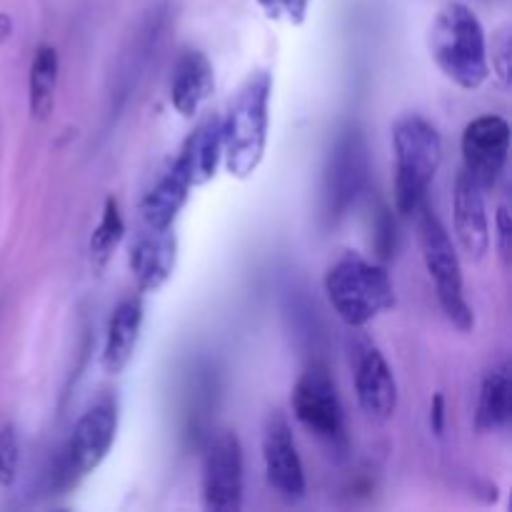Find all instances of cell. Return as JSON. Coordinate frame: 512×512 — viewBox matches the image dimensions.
<instances>
[{
    "label": "cell",
    "mask_w": 512,
    "mask_h": 512,
    "mask_svg": "<svg viewBox=\"0 0 512 512\" xmlns=\"http://www.w3.org/2000/svg\"><path fill=\"white\" fill-rule=\"evenodd\" d=\"M270 95L273 78L265 70L250 73L245 83L235 90L223 125V160L233 178L245 180L260 168L268 148L270 128Z\"/></svg>",
    "instance_id": "obj_1"
},
{
    "label": "cell",
    "mask_w": 512,
    "mask_h": 512,
    "mask_svg": "<svg viewBox=\"0 0 512 512\" xmlns=\"http://www.w3.org/2000/svg\"><path fill=\"white\" fill-rule=\"evenodd\" d=\"M430 55L440 73L463 90H475L488 80V38L473 8L450 0L438 10L430 28Z\"/></svg>",
    "instance_id": "obj_2"
},
{
    "label": "cell",
    "mask_w": 512,
    "mask_h": 512,
    "mask_svg": "<svg viewBox=\"0 0 512 512\" xmlns=\"http://www.w3.org/2000/svg\"><path fill=\"white\" fill-rule=\"evenodd\" d=\"M395 208L410 218L425 203L430 183L443 163V138L423 115H405L395 123Z\"/></svg>",
    "instance_id": "obj_3"
},
{
    "label": "cell",
    "mask_w": 512,
    "mask_h": 512,
    "mask_svg": "<svg viewBox=\"0 0 512 512\" xmlns=\"http://www.w3.org/2000/svg\"><path fill=\"white\" fill-rule=\"evenodd\" d=\"M325 293L335 313L350 328H363L395 305L390 275L358 253L343 255L330 265L325 275Z\"/></svg>",
    "instance_id": "obj_4"
},
{
    "label": "cell",
    "mask_w": 512,
    "mask_h": 512,
    "mask_svg": "<svg viewBox=\"0 0 512 512\" xmlns=\"http://www.w3.org/2000/svg\"><path fill=\"white\" fill-rule=\"evenodd\" d=\"M415 223H418V240L420 250H423L425 268H428L430 278H433L443 313L448 315V320L455 328L468 333V330H473L475 318L468 300H465L463 268H460V258L453 245V238H450L443 220L430 210L428 203H423L415 210Z\"/></svg>",
    "instance_id": "obj_5"
},
{
    "label": "cell",
    "mask_w": 512,
    "mask_h": 512,
    "mask_svg": "<svg viewBox=\"0 0 512 512\" xmlns=\"http://www.w3.org/2000/svg\"><path fill=\"white\" fill-rule=\"evenodd\" d=\"M115 433H118V400L115 395L103 393L85 408L75 423L60 460V478L68 485H75L80 478L93 473L108 458Z\"/></svg>",
    "instance_id": "obj_6"
},
{
    "label": "cell",
    "mask_w": 512,
    "mask_h": 512,
    "mask_svg": "<svg viewBox=\"0 0 512 512\" xmlns=\"http://www.w3.org/2000/svg\"><path fill=\"white\" fill-rule=\"evenodd\" d=\"M293 413L315 438L330 445L345 443V418L333 375L325 363H310L293 388Z\"/></svg>",
    "instance_id": "obj_7"
},
{
    "label": "cell",
    "mask_w": 512,
    "mask_h": 512,
    "mask_svg": "<svg viewBox=\"0 0 512 512\" xmlns=\"http://www.w3.org/2000/svg\"><path fill=\"white\" fill-rule=\"evenodd\" d=\"M243 445L230 430L208 435L200 473L203 508L210 512H238L243 508Z\"/></svg>",
    "instance_id": "obj_8"
},
{
    "label": "cell",
    "mask_w": 512,
    "mask_h": 512,
    "mask_svg": "<svg viewBox=\"0 0 512 512\" xmlns=\"http://www.w3.org/2000/svg\"><path fill=\"white\" fill-rule=\"evenodd\" d=\"M368 180V150L358 128H345L330 153L325 173V210L333 220L343 218L363 193Z\"/></svg>",
    "instance_id": "obj_9"
},
{
    "label": "cell",
    "mask_w": 512,
    "mask_h": 512,
    "mask_svg": "<svg viewBox=\"0 0 512 512\" xmlns=\"http://www.w3.org/2000/svg\"><path fill=\"white\" fill-rule=\"evenodd\" d=\"M463 170L480 185L490 190L505 173L510 153V125L500 115H480L465 125L463 133Z\"/></svg>",
    "instance_id": "obj_10"
},
{
    "label": "cell",
    "mask_w": 512,
    "mask_h": 512,
    "mask_svg": "<svg viewBox=\"0 0 512 512\" xmlns=\"http://www.w3.org/2000/svg\"><path fill=\"white\" fill-rule=\"evenodd\" d=\"M263 463L265 478L278 498H283L285 503H298L305 498V470L283 410H270L265 418Z\"/></svg>",
    "instance_id": "obj_11"
},
{
    "label": "cell",
    "mask_w": 512,
    "mask_h": 512,
    "mask_svg": "<svg viewBox=\"0 0 512 512\" xmlns=\"http://www.w3.org/2000/svg\"><path fill=\"white\" fill-rule=\"evenodd\" d=\"M453 218L455 235L470 260H483L490 250V223L488 208H485V190L470 178L465 170H460L455 178V198H453Z\"/></svg>",
    "instance_id": "obj_12"
},
{
    "label": "cell",
    "mask_w": 512,
    "mask_h": 512,
    "mask_svg": "<svg viewBox=\"0 0 512 512\" xmlns=\"http://www.w3.org/2000/svg\"><path fill=\"white\" fill-rule=\"evenodd\" d=\"M355 393L363 413L370 420L393 418L398 408V383L388 360L378 348H365L355 363Z\"/></svg>",
    "instance_id": "obj_13"
},
{
    "label": "cell",
    "mask_w": 512,
    "mask_h": 512,
    "mask_svg": "<svg viewBox=\"0 0 512 512\" xmlns=\"http://www.w3.org/2000/svg\"><path fill=\"white\" fill-rule=\"evenodd\" d=\"M178 260V238L170 228L150 230L130 250V270L140 293H158L170 280Z\"/></svg>",
    "instance_id": "obj_14"
},
{
    "label": "cell",
    "mask_w": 512,
    "mask_h": 512,
    "mask_svg": "<svg viewBox=\"0 0 512 512\" xmlns=\"http://www.w3.org/2000/svg\"><path fill=\"white\" fill-rule=\"evenodd\" d=\"M215 88L213 63L203 50L188 48L178 55L170 75V103L183 118H193Z\"/></svg>",
    "instance_id": "obj_15"
},
{
    "label": "cell",
    "mask_w": 512,
    "mask_h": 512,
    "mask_svg": "<svg viewBox=\"0 0 512 512\" xmlns=\"http://www.w3.org/2000/svg\"><path fill=\"white\" fill-rule=\"evenodd\" d=\"M220 160H223V125H220V115H208L188 135L175 163L195 188L215 178Z\"/></svg>",
    "instance_id": "obj_16"
},
{
    "label": "cell",
    "mask_w": 512,
    "mask_h": 512,
    "mask_svg": "<svg viewBox=\"0 0 512 512\" xmlns=\"http://www.w3.org/2000/svg\"><path fill=\"white\" fill-rule=\"evenodd\" d=\"M143 300L125 298L118 308L113 310L108 320V333H105L103 345V370L108 375H120L128 363L133 360L135 348H138L140 330H143Z\"/></svg>",
    "instance_id": "obj_17"
},
{
    "label": "cell",
    "mask_w": 512,
    "mask_h": 512,
    "mask_svg": "<svg viewBox=\"0 0 512 512\" xmlns=\"http://www.w3.org/2000/svg\"><path fill=\"white\" fill-rule=\"evenodd\" d=\"M190 188L193 185H190L188 175L178 168V163L170 165L168 173L145 193L143 203H140V215H143L145 225L150 230L173 228L175 218L180 215L183 205L188 203Z\"/></svg>",
    "instance_id": "obj_18"
},
{
    "label": "cell",
    "mask_w": 512,
    "mask_h": 512,
    "mask_svg": "<svg viewBox=\"0 0 512 512\" xmlns=\"http://www.w3.org/2000/svg\"><path fill=\"white\" fill-rule=\"evenodd\" d=\"M512 380H510V365L508 360L493 365V368L485 373L483 383H480V395H478V408H475V425L483 433H495V430H503L510 423L512 403Z\"/></svg>",
    "instance_id": "obj_19"
},
{
    "label": "cell",
    "mask_w": 512,
    "mask_h": 512,
    "mask_svg": "<svg viewBox=\"0 0 512 512\" xmlns=\"http://www.w3.org/2000/svg\"><path fill=\"white\" fill-rule=\"evenodd\" d=\"M58 50L53 45H38L30 63L28 78V103L30 115L38 120H45L53 113L55 105V88H58Z\"/></svg>",
    "instance_id": "obj_20"
},
{
    "label": "cell",
    "mask_w": 512,
    "mask_h": 512,
    "mask_svg": "<svg viewBox=\"0 0 512 512\" xmlns=\"http://www.w3.org/2000/svg\"><path fill=\"white\" fill-rule=\"evenodd\" d=\"M125 235V223L123 215H120L118 200L110 195L103 205V215H100L98 228L93 230V238H90V260L98 270H103L108 265L110 255L118 248L120 240Z\"/></svg>",
    "instance_id": "obj_21"
},
{
    "label": "cell",
    "mask_w": 512,
    "mask_h": 512,
    "mask_svg": "<svg viewBox=\"0 0 512 512\" xmlns=\"http://www.w3.org/2000/svg\"><path fill=\"white\" fill-rule=\"evenodd\" d=\"M20 468V443L13 425L0 428V488H10L18 478Z\"/></svg>",
    "instance_id": "obj_22"
},
{
    "label": "cell",
    "mask_w": 512,
    "mask_h": 512,
    "mask_svg": "<svg viewBox=\"0 0 512 512\" xmlns=\"http://www.w3.org/2000/svg\"><path fill=\"white\" fill-rule=\"evenodd\" d=\"M265 15L273 20H288V23L300 25L308 15L310 0H258Z\"/></svg>",
    "instance_id": "obj_23"
},
{
    "label": "cell",
    "mask_w": 512,
    "mask_h": 512,
    "mask_svg": "<svg viewBox=\"0 0 512 512\" xmlns=\"http://www.w3.org/2000/svg\"><path fill=\"white\" fill-rule=\"evenodd\" d=\"M510 235H512V228H510L508 205H500L498 215H495V238H498V253L503 255V258H508L510 255Z\"/></svg>",
    "instance_id": "obj_24"
},
{
    "label": "cell",
    "mask_w": 512,
    "mask_h": 512,
    "mask_svg": "<svg viewBox=\"0 0 512 512\" xmlns=\"http://www.w3.org/2000/svg\"><path fill=\"white\" fill-rule=\"evenodd\" d=\"M508 58H510V40H508V35H503V38H500V43L493 45V68L498 70V75L503 83H508V78H510Z\"/></svg>",
    "instance_id": "obj_25"
},
{
    "label": "cell",
    "mask_w": 512,
    "mask_h": 512,
    "mask_svg": "<svg viewBox=\"0 0 512 512\" xmlns=\"http://www.w3.org/2000/svg\"><path fill=\"white\" fill-rule=\"evenodd\" d=\"M430 425H433L435 435H443L445 430V395L438 393L433 398V408H430Z\"/></svg>",
    "instance_id": "obj_26"
},
{
    "label": "cell",
    "mask_w": 512,
    "mask_h": 512,
    "mask_svg": "<svg viewBox=\"0 0 512 512\" xmlns=\"http://www.w3.org/2000/svg\"><path fill=\"white\" fill-rule=\"evenodd\" d=\"M10 28H13V25H10V18H8V15H0V40L8 38Z\"/></svg>",
    "instance_id": "obj_27"
}]
</instances>
